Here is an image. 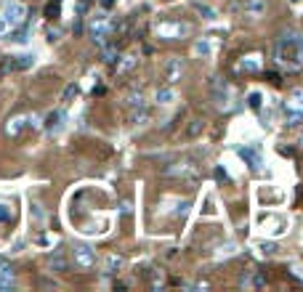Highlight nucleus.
Returning a JSON list of instances; mask_svg holds the SVG:
<instances>
[{"label": "nucleus", "mask_w": 303, "mask_h": 292, "mask_svg": "<svg viewBox=\"0 0 303 292\" xmlns=\"http://www.w3.org/2000/svg\"><path fill=\"white\" fill-rule=\"evenodd\" d=\"M274 61L287 72L303 69V35L298 32H285L274 46Z\"/></svg>", "instance_id": "f257e3e1"}, {"label": "nucleus", "mask_w": 303, "mask_h": 292, "mask_svg": "<svg viewBox=\"0 0 303 292\" xmlns=\"http://www.w3.org/2000/svg\"><path fill=\"white\" fill-rule=\"evenodd\" d=\"M266 8H269L266 0H234L229 5V11H234L239 16H248V19H261L266 14Z\"/></svg>", "instance_id": "f03ea898"}, {"label": "nucleus", "mask_w": 303, "mask_h": 292, "mask_svg": "<svg viewBox=\"0 0 303 292\" xmlns=\"http://www.w3.org/2000/svg\"><path fill=\"white\" fill-rule=\"evenodd\" d=\"M157 37L162 40H178V37H186L192 35V24H181V21H160L154 27Z\"/></svg>", "instance_id": "7ed1b4c3"}, {"label": "nucleus", "mask_w": 303, "mask_h": 292, "mask_svg": "<svg viewBox=\"0 0 303 292\" xmlns=\"http://www.w3.org/2000/svg\"><path fill=\"white\" fill-rule=\"evenodd\" d=\"M109 32H112V21L106 19V14H99L96 19L88 24V35H91V40L96 43V46H104Z\"/></svg>", "instance_id": "20e7f679"}, {"label": "nucleus", "mask_w": 303, "mask_h": 292, "mask_svg": "<svg viewBox=\"0 0 303 292\" xmlns=\"http://www.w3.org/2000/svg\"><path fill=\"white\" fill-rule=\"evenodd\" d=\"M3 19L8 21V27H21V24L27 21V5L19 3V0H11V3H5Z\"/></svg>", "instance_id": "39448f33"}, {"label": "nucleus", "mask_w": 303, "mask_h": 292, "mask_svg": "<svg viewBox=\"0 0 303 292\" xmlns=\"http://www.w3.org/2000/svg\"><path fill=\"white\" fill-rule=\"evenodd\" d=\"M72 258H75V266L80 268V271H88V268L96 266V252H93L88 244H75Z\"/></svg>", "instance_id": "423d86ee"}, {"label": "nucleus", "mask_w": 303, "mask_h": 292, "mask_svg": "<svg viewBox=\"0 0 303 292\" xmlns=\"http://www.w3.org/2000/svg\"><path fill=\"white\" fill-rule=\"evenodd\" d=\"M168 176H176V178H186V181H197L200 178V167L194 162H176L173 167H168Z\"/></svg>", "instance_id": "0eeeda50"}, {"label": "nucleus", "mask_w": 303, "mask_h": 292, "mask_svg": "<svg viewBox=\"0 0 303 292\" xmlns=\"http://www.w3.org/2000/svg\"><path fill=\"white\" fill-rule=\"evenodd\" d=\"M181 77H184V61L176 59V56L168 59L165 61V82H168V85H176Z\"/></svg>", "instance_id": "6e6552de"}, {"label": "nucleus", "mask_w": 303, "mask_h": 292, "mask_svg": "<svg viewBox=\"0 0 303 292\" xmlns=\"http://www.w3.org/2000/svg\"><path fill=\"white\" fill-rule=\"evenodd\" d=\"M237 154L242 157L245 162L252 167V170H261V165H263V160H261V151L255 149V146H239L237 149Z\"/></svg>", "instance_id": "1a4fd4ad"}, {"label": "nucleus", "mask_w": 303, "mask_h": 292, "mask_svg": "<svg viewBox=\"0 0 303 292\" xmlns=\"http://www.w3.org/2000/svg\"><path fill=\"white\" fill-rule=\"evenodd\" d=\"M14 282H16L14 266H11L5 258H0V290H11V287H14Z\"/></svg>", "instance_id": "9d476101"}, {"label": "nucleus", "mask_w": 303, "mask_h": 292, "mask_svg": "<svg viewBox=\"0 0 303 292\" xmlns=\"http://www.w3.org/2000/svg\"><path fill=\"white\" fill-rule=\"evenodd\" d=\"M27 122H30L27 114H14L8 122H5V133H8V136H19V133L27 128Z\"/></svg>", "instance_id": "9b49d317"}, {"label": "nucleus", "mask_w": 303, "mask_h": 292, "mask_svg": "<svg viewBox=\"0 0 303 292\" xmlns=\"http://www.w3.org/2000/svg\"><path fill=\"white\" fill-rule=\"evenodd\" d=\"M122 266H125L122 255L112 252V255H106V260H104V274H106V276H115V274H120V271H122Z\"/></svg>", "instance_id": "f8f14e48"}, {"label": "nucleus", "mask_w": 303, "mask_h": 292, "mask_svg": "<svg viewBox=\"0 0 303 292\" xmlns=\"http://www.w3.org/2000/svg\"><path fill=\"white\" fill-rule=\"evenodd\" d=\"M35 64V56H14V59H8L5 61V72H11V69H30V66Z\"/></svg>", "instance_id": "ddd939ff"}, {"label": "nucleus", "mask_w": 303, "mask_h": 292, "mask_svg": "<svg viewBox=\"0 0 303 292\" xmlns=\"http://www.w3.org/2000/svg\"><path fill=\"white\" fill-rule=\"evenodd\" d=\"M263 66V59L258 53H250V56H245L242 61H239V72H258Z\"/></svg>", "instance_id": "4468645a"}, {"label": "nucleus", "mask_w": 303, "mask_h": 292, "mask_svg": "<svg viewBox=\"0 0 303 292\" xmlns=\"http://www.w3.org/2000/svg\"><path fill=\"white\" fill-rule=\"evenodd\" d=\"M213 96H216V104L221 106V109L229 106V88L223 85V82H213Z\"/></svg>", "instance_id": "2eb2a0df"}, {"label": "nucleus", "mask_w": 303, "mask_h": 292, "mask_svg": "<svg viewBox=\"0 0 303 292\" xmlns=\"http://www.w3.org/2000/svg\"><path fill=\"white\" fill-rule=\"evenodd\" d=\"M154 101H157V104H162V106H170L173 101H176V91H173L170 85H165V88H157V93H154Z\"/></svg>", "instance_id": "dca6fc26"}, {"label": "nucleus", "mask_w": 303, "mask_h": 292, "mask_svg": "<svg viewBox=\"0 0 303 292\" xmlns=\"http://www.w3.org/2000/svg\"><path fill=\"white\" fill-rule=\"evenodd\" d=\"M48 268L50 271H67V255L61 250H56L53 255L48 258Z\"/></svg>", "instance_id": "f3484780"}, {"label": "nucleus", "mask_w": 303, "mask_h": 292, "mask_svg": "<svg viewBox=\"0 0 303 292\" xmlns=\"http://www.w3.org/2000/svg\"><path fill=\"white\" fill-rule=\"evenodd\" d=\"M287 109H290V112H301V114H303V88H295V91L290 93Z\"/></svg>", "instance_id": "a211bd4d"}, {"label": "nucleus", "mask_w": 303, "mask_h": 292, "mask_svg": "<svg viewBox=\"0 0 303 292\" xmlns=\"http://www.w3.org/2000/svg\"><path fill=\"white\" fill-rule=\"evenodd\" d=\"M194 56H202V59H210L213 56V46H210L207 37H202V40L194 43Z\"/></svg>", "instance_id": "6ab92c4d"}, {"label": "nucleus", "mask_w": 303, "mask_h": 292, "mask_svg": "<svg viewBox=\"0 0 303 292\" xmlns=\"http://www.w3.org/2000/svg\"><path fill=\"white\" fill-rule=\"evenodd\" d=\"M136 64H138V59H136V56H125V59H122V64L117 66V75H125V72H131Z\"/></svg>", "instance_id": "aec40b11"}, {"label": "nucleus", "mask_w": 303, "mask_h": 292, "mask_svg": "<svg viewBox=\"0 0 303 292\" xmlns=\"http://www.w3.org/2000/svg\"><path fill=\"white\" fill-rule=\"evenodd\" d=\"M147 120H149V109H147V106H141V109H133V114H131V122L141 125V122H147Z\"/></svg>", "instance_id": "412c9836"}, {"label": "nucleus", "mask_w": 303, "mask_h": 292, "mask_svg": "<svg viewBox=\"0 0 303 292\" xmlns=\"http://www.w3.org/2000/svg\"><path fill=\"white\" fill-rule=\"evenodd\" d=\"M128 106H131V109H141V106H147V104H144V93L141 91H133L131 93V96H128Z\"/></svg>", "instance_id": "4be33fe9"}, {"label": "nucleus", "mask_w": 303, "mask_h": 292, "mask_svg": "<svg viewBox=\"0 0 303 292\" xmlns=\"http://www.w3.org/2000/svg\"><path fill=\"white\" fill-rule=\"evenodd\" d=\"M301 122H303V114H301V112H290V109H287V114H285V125H287V128H295V125H301Z\"/></svg>", "instance_id": "5701e85b"}, {"label": "nucleus", "mask_w": 303, "mask_h": 292, "mask_svg": "<svg viewBox=\"0 0 303 292\" xmlns=\"http://www.w3.org/2000/svg\"><path fill=\"white\" fill-rule=\"evenodd\" d=\"M61 117H64V114H61L59 109H56V112H50V114H48V120H46V128H48V130H56V128L61 125Z\"/></svg>", "instance_id": "b1692460"}, {"label": "nucleus", "mask_w": 303, "mask_h": 292, "mask_svg": "<svg viewBox=\"0 0 303 292\" xmlns=\"http://www.w3.org/2000/svg\"><path fill=\"white\" fill-rule=\"evenodd\" d=\"M205 128V120H200V117H194L192 120V125H189V138H194V136H200V130Z\"/></svg>", "instance_id": "393cba45"}, {"label": "nucleus", "mask_w": 303, "mask_h": 292, "mask_svg": "<svg viewBox=\"0 0 303 292\" xmlns=\"http://www.w3.org/2000/svg\"><path fill=\"white\" fill-rule=\"evenodd\" d=\"M8 221H14V210L5 202H0V223H8Z\"/></svg>", "instance_id": "a878e982"}, {"label": "nucleus", "mask_w": 303, "mask_h": 292, "mask_svg": "<svg viewBox=\"0 0 303 292\" xmlns=\"http://www.w3.org/2000/svg\"><path fill=\"white\" fill-rule=\"evenodd\" d=\"M101 48H104V61H106V64H115V59H117V48H115V46H106V43H104Z\"/></svg>", "instance_id": "bb28decb"}, {"label": "nucleus", "mask_w": 303, "mask_h": 292, "mask_svg": "<svg viewBox=\"0 0 303 292\" xmlns=\"http://www.w3.org/2000/svg\"><path fill=\"white\" fill-rule=\"evenodd\" d=\"M194 8H197V14H202L205 19H216V11L210 8V5H202V3H194Z\"/></svg>", "instance_id": "cd10ccee"}, {"label": "nucleus", "mask_w": 303, "mask_h": 292, "mask_svg": "<svg viewBox=\"0 0 303 292\" xmlns=\"http://www.w3.org/2000/svg\"><path fill=\"white\" fill-rule=\"evenodd\" d=\"M258 250H261L263 255H274V252H277V244H274V242H261V244H258Z\"/></svg>", "instance_id": "c85d7f7f"}, {"label": "nucleus", "mask_w": 303, "mask_h": 292, "mask_svg": "<svg viewBox=\"0 0 303 292\" xmlns=\"http://www.w3.org/2000/svg\"><path fill=\"white\" fill-rule=\"evenodd\" d=\"M75 96H77V85H67V91H64V96H61V101H64V104H69Z\"/></svg>", "instance_id": "c756f323"}, {"label": "nucleus", "mask_w": 303, "mask_h": 292, "mask_svg": "<svg viewBox=\"0 0 303 292\" xmlns=\"http://www.w3.org/2000/svg\"><path fill=\"white\" fill-rule=\"evenodd\" d=\"M250 106L252 109H261V93H250Z\"/></svg>", "instance_id": "7c9ffc66"}, {"label": "nucleus", "mask_w": 303, "mask_h": 292, "mask_svg": "<svg viewBox=\"0 0 303 292\" xmlns=\"http://www.w3.org/2000/svg\"><path fill=\"white\" fill-rule=\"evenodd\" d=\"M8 30H11V27H8V21H5L3 16H0V37H3V35H5V32H8Z\"/></svg>", "instance_id": "2f4dec72"}, {"label": "nucleus", "mask_w": 303, "mask_h": 292, "mask_svg": "<svg viewBox=\"0 0 303 292\" xmlns=\"http://www.w3.org/2000/svg\"><path fill=\"white\" fill-rule=\"evenodd\" d=\"M101 5H104V8H112V5H115V0H101Z\"/></svg>", "instance_id": "473e14b6"}, {"label": "nucleus", "mask_w": 303, "mask_h": 292, "mask_svg": "<svg viewBox=\"0 0 303 292\" xmlns=\"http://www.w3.org/2000/svg\"><path fill=\"white\" fill-rule=\"evenodd\" d=\"M301 146H303V136H301Z\"/></svg>", "instance_id": "72a5a7b5"}, {"label": "nucleus", "mask_w": 303, "mask_h": 292, "mask_svg": "<svg viewBox=\"0 0 303 292\" xmlns=\"http://www.w3.org/2000/svg\"><path fill=\"white\" fill-rule=\"evenodd\" d=\"M293 3H301V0H293Z\"/></svg>", "instance_id": "f704fd0d"}]
</instances>
